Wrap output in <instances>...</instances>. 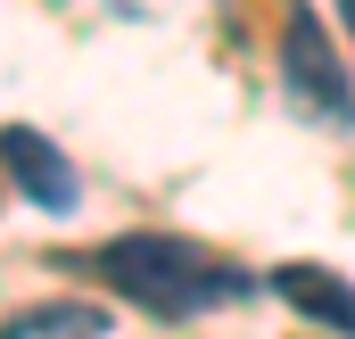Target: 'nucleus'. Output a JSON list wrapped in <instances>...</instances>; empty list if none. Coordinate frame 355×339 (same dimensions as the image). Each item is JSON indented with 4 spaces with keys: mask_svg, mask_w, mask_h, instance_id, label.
<instances>
[{
    "mask_svg": "<svg viewBox=\"0 0 355 339\" xmlns=\"http://www.w3.org/2000/svg\"><path fill=\"white\" fill-rule=\"evenodd\" d=\"M91 265H99V281H107V290H124V298H132V306H149V315H198V306H215V298H240V290H248L240 273L207 265V256L182 249V240H157V232H124V240H107Z\"/></svg>",
    "mask_w": 355,
    "mask_h": 339,
    "instance_id": "f257e3e1",
    "label": "nucleus"
},
{
    "mask_svg": "<svg viewBox=\"0 0 355 339\" xmlns=\"http://www.w3.org/2000/svg\"><path fill=\"white\" fill-rule=\"evenodd\" d=\"M281 83H289V99L306 116H322V124H347L355 116V83H347L339 50H331L322 17L306 0H289V17H281Z\"/></svg>",
    "mask_w": 355,
    "mask_h": 339,
    "instance_id": "f03ea898",
    "label": "nucleus"
},
{
    "mask_svg": "<svg viewBox=\"0 0 355 339\" xmlns=\"http://www.w3.org/2000/svg\"><path fill=\"white\" fill-rule=\"evenodd\" d=\"M0 158H8L17 182H25V199H33V207H50V215H67V207H75V166L50 149V133L8 124V133H0Z\"/></svg>",
    "mask_w": 355,
    "mask_h": 339,
    "instance_id": "7ed1b4c3",
    "label": "nucleus"
},
{
    "mask_svg": "<svg viewBox=\"0 0 355 339\" xmlns=\"http://www.w3.org/2000/svg\"><path fill=\"white\" fill-rule=\"evenodd\" d=\"M272 290H281L297 315H314L322 331H347V339H355V281H339L331 265H281Z\"/></svg>",
    "mask_w": 355,
    "mask_h": 339,
    "instance_id": "20e7f679",
    "label": "nucleus"
},
{
    "mask_svg": "<svg viewBox=\"0 0 355 339\" xmlns=\"http://www.w3.org/2000/svg\"><path fill=\"white\" fill-rule=\"evenodd\" d=\"M42 331H99V315L75 306V298H50V306H25V315L0 323V339H42Z\"/></svg>",
    "mask_w": 355,
    "mask_h": 339,
    "instance_id": "39448f33",
    "label": "nucleus"
},
{
    "mask_svg": "<svg viewBox=\"0 0 355 339\" xmlns=\"http://www.w3.org/2000/svg\"><path fill=\"white\" fill-rule=\"evenodd\" d=\"M339 17H347V33H355V0H339Z\"/></svg>",
    "mask_w": 355,
    "mask_h": 339,
    "instance_id": "423d86ee",
    "label": "nucleus"
}]
</instances>
